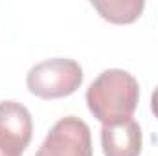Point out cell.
Here are the masks:
<instances>
[{
    "label": "cell",
    "instance_id": "cell-1",
    "mask_svg": "<svg viewBox=\"0 0 158 156\" xmlns=\"http://www.w3.org/2000/svg\"><path fill=\"white\" fill-rule=\"evenodd\" d=\"M138 99L140 84L136 77L119 68L101 72L86 90L88 110L103 125L132 119Z\"/></svg>",
    "mask_w": 158,
    "mask_h": 156
},
{
    "label": "cell",
    "instance_id": "cell-2",
    "mask_svg": "<svg viewBox=\"0 0 158 156\" xmlns=\"http://www.w3.org/2000/svg\"><path fill=\"white\" fill-rule=\"evenodd\" d=\"M83 83V68L77 61L53 57L37 63L26 77L28 90L40 99H59L74 94Z\"/></svg>",
    "mask_w": 158,
    "mask_h": 156
},
{
    "label": "cell",
    "instance_id": "cell-3",
    "mask_svg": "<svg viewBox=\"0 0 158 156\" xmlns=\"http://www.w3.org/2000/svg\"><path fill=\"white\" fill-rule=\"evenodd\" d=\"M90 127L76 116L61 117L44 138L35 156H92Z\"/></svg>",
    "mask_w": 158,
    "mask_h": 156
},
{
    "label": "cell",
    "instance_id": "cell-4",
    "mask_svg": "<svg viewBox=\"0 0 158 156\" xmlns=\"http://www.w3.org/2000/svg\"><path fill=\"white\" fill-rule=\"evenodd\" d=\"M31 136L30 110L19 101H0V156H22Z\"/></svg>",
    "mask_w": 158,
    "mask_h": 156
},
{
    "label": "cell",
    "instance_id": "cell-5",
    "mask_svg": "<svg viewBox=\"0 0 158 156\" xmlns=\"http://www.w3.org/2000/svg\"><path fill=\"white\" fill-rule=\"evenodd\" d=\"M101 149L105 156H140L142 129L138 121L127 119L101 127Z\"/></svg>",
    "mask_w": 158,
    "mask_h": 156
},
{
    "label": "cell",
    "instance_id": "cell-6",
    "mask_svg": "<svg viewBox=\"0 0 158 156\" xmlns=\"http://www.w3.org/2000/svg\"><path fill=\"white\" fill-rule=\"evenodd\" d=\"M143 0H92V7L112 24H131L143 11Z\"/></svg>",
    "mask_w": 158,
    "mask_h": 156
},
{
    "label": "cell",
    "instance_id": "cell-7",
    "mask_svg": "<svg viewBox=\"0 0 158 156\" xmlns=\"http://www.w3.org/2000/svg\"><path fill=\"white\" fill-rule=\"evenodd\" d=\"M151 110H153L155 117L158 119V86L155 88V92H153V96H151Z\"/></svg>",
    "mask_w": 158,
    "mask_h": 156
}]
</instances>
